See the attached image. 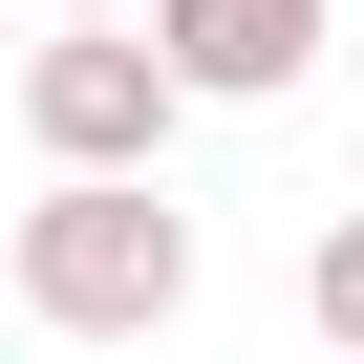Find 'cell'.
Returning <instances> with one entry per match:
<instances>
[{"instance_id":"4","label":"cell","mask_w":364,"mask_h":364,"mask_svg":"<svg viewBox=\"0 0 364 364\" xmlns=\"http://www.w3.org/2000/svg\"><path fill=\"white\" fill-rule=\"evenodd\" d=\"M300 300H321V343L364 364V215H321V236H300Z\"/></svg>"},{"instance_id":"3","label":"cell","mask_w":364,"mask_h":364,"mask_svg":"<svg viewBox=\"0 0 364 364\" xmlns=\"http://www.w3.org/2000/svg\"><path fill=\"white\" fill-rule=\"evenodd\" d=\"M150 22H171V65H193V107H279L321 65V0H150Z\"/></svg>"},{"instance_id":"2","label":"cell","mask_w":364,"mask_h":364,"mask_svg":"<svg viewBox=\"0 0 364 364\" xmlns=\"http://www.w3.org/2000/svg\"><path fill=\"white\" fill-rule=\"evenodd\" d=\"M171 107H193V65H171V22H129V0H65V43H22V129L65 171H150Z\"/></svg>"},{"instance_id":"1","label":"cell","mask_w":364,"mask_h":364,"mask_svg":"<svg viewBox=\"0 0 364 364\" xmlns=\"http://www.w3.org/2000/svg\"><path fill=\"white\" fill-rule=\"evenodd\" d=\"M22 300L65 343H150L171 300H193V215H171L150 171H65V193L22 215Z\"/></svg>"}]
</instances>
